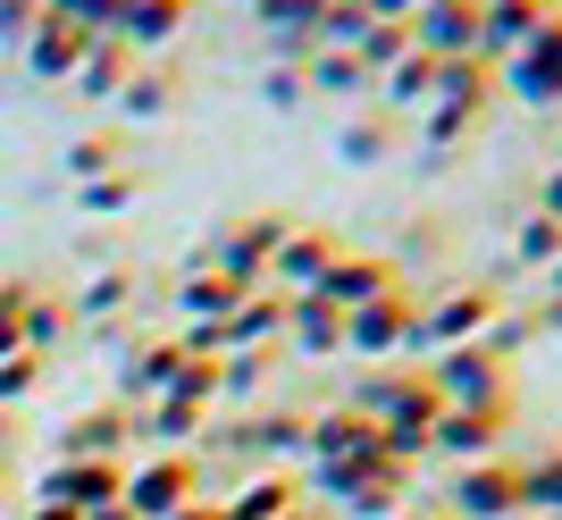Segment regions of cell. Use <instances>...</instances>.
<instances>
[{"label":"cell","mask_w":562,"mask_h":520,"mask_svg":"<svg viewBox=\"0 0 562 520\" xmlns=\"http://www.w3.org/2000/svg\"><path fill=\"white\" fill-rule=\"evenodd\" d=\"M428 378V395L446 403V411H513V386H504V361L487 353V344H446V353L420 370Z\"/></svg>","instance_id":"cell-1"},{"label":"cell","mask_w":562,"mask_h":520,"mask_svg":"<svg viewBox=\"0 0 562 520\" xmlns=\"http://www.w3.org/2000/svg\"><path fill=\"white\" fill-rule=\"evenodd\" d=\"M285 227H294V218H235V227H218V236L193 252V269H218L235 294H260V285H269V260H278V244H285Z\"/></svg>","instance_id":"cell-2"},{"label":"cell","mask_w":562,"mask_h":520,"mask_svg":"<svg viewBox=\"0 0 562 520\" xmlns=\"http://www.w3.org/2000/svg\"><path fill=\"white\" fill-rule=\"evenodd\" d=\"M420 344V294L412 285H386L378 303H361V310H345V353H361V361H395V353H412Z\"/></svg>","instance_id":"cell-3"},{"label":"cell","mask_w":562,"mask_h":520,"mask_svg":"<svg viewBox=\"0 0 562 520\" xmlns=\"http://www.w3.org/2000/svg\"><path fill=\"white\" fill-rule=\"evenodd\" d=\"M495 310H504L495 285H446L437 303H420V344H428V353H446V344H479V336L495 328Z\"/></svg>","instance_id":"cell-4"},{"label":"cell","mask_w":562,"mask_h":520,"mask_svg":"<svg viewBox=\"0 0 562 520\" xmlns=\"http://www.w3.org/2000/svg\"><path fill=\"white\" fill-rule=\"evenodd\" d=\"M453 520H520V462H504V453H495V462H470V471H453V487L446 496Z\"/></svg>","instance_id":"cell-5"},{"label":"cell","mask_w":562,"mask_h":520,"mask_svg":"<svg viewBox=\"0 0 562 520\" xmlns=\"http://www.w3.org/2000/svg\"><path fill=\"white\" fill-rule=\"evenodd\" d=\"M193 487H202V471H193V453H151V462H135L126 471V512L135 520H168V512H186Z\"/></svg>","instance_id":"cell-6"},{"label":"cell","mask_w":562,"mask_h":520,"mask_svg":"<svg viewBox=\"0 0 562 520\" xmlns=\"http://www.w3.org/2000/svg\"><path fill=\"white\" fill-rule=\"evenodd\" d=\"M336 252H345V236L336 227H285V244H278V260H269V294H311V285L336 269Z\"/></svg>","instance_id":"cell-7"},{"label":"cell","mask_w":562,"mask_h":520,"mask_svg":"<svg viewBox=\"0 0 562 520\" xmlns=\"http://www.w3.org/2000/svg\"><path fill=\"white\" fill-rule=\"evenodd\" d=\"M303 453L319 471H361V462H378V428L336 403V411H311L303 420Z\"/></svg>","instance_id":"cell-8"},{"label":"cell","mask_w":562,"mask_h":520,"mask_svg":"<svg viewBox=\"0 0 562 520\" xmlns=\"http://www.w3.org/2000/svg\"><path fill=\"white\" fill-rule=\"evenodd\" d=\"M504 84H513L529 110H554V101H562V18H546L538 34L504 59Z\"/></svg>","instance_id":"cell-9"},{"label":"cell","mask_w":562,"mask_h":520,"mask_svg":"<svg viewBox=\"0 0 562 520\" xmlns=\"http://www.w3.org/2000/svg\"><path fill=\"white\" fill-rule=\"evenodd\" d=\"M386 285H395V260H378V252H336V269L319 285H311V303H328L336 319H345V310H361V303H378V294H386Z\"/></svg>","instance_id":"cell-10"},{"label":"cell","mask_w":562,"mask_h":520,"mask_svg":"<svg viewBox=\"0 0 562 520\" xmlns=\"http://www.w3.org/2000/svg\"><path fill=\"white\" fill-rule=\"evenodd\" d=\"M412 43L428 59H479V0H420Z\"/></svg>","instance_id":"cell-11"},{"label":"cell","mask_w":562,"mask_h":520,"mask_svg":"<svg viewBox=\"0 0 562 520\" xmlns=\"http://www.w3.org/2000/svg\"><path fill=\"white\" fill-rule=\"evenodd\" d=\"M504 428H513V411H504V420H495V411H437V428H428V453H446L453 471H470V462H495Z\"/></svg>","instance_id":"cell-12"},{"label":"cell","mask_w":562,"mask_h":520,"mask_svg":"<svg viewBox=\"0 0 562 520\" xmlns=\"http://www.w3.org/2000/svg\"><path fill=\"white\" fill-rule=\"evenodd\" d=\"M126 496V462H59L43 478V504H68V512H110Z\"/></svg>","instance_id":"cell-13"},{"label":"cell","mask_w":562,"mask_h":520,"mask_svg":"<svg viewBox=\"0 0 562 520\" xmlns=\"http://www.w3.org/2000/svg\"><path fill=\"white\" fill-rule=\"evenodd\" d=\"M546 18H554V0H479V59L504 68V59H513Z\"/></svg>","instance_id":"cell-14"},{"label":"cell","mask_w":562,"mask_h":520,"mask_svg":"<svg viewBox=\"0 0 562 520\" xmlns=\"http://www.w3.org/2000/svg\"><path fill=\"white\" fill-rule=\"evenodd\" d=\"M278 336H285V294L260 285V294H244V303L218 319V353H269Z\"/></svg>","instance_id":"cell-15"},{"label":"cell","mask_w":562,"mask_h":520,"mask_svg":"<svg viewBox=\"0 0 562 520\" xmlns=\"http://www.w3.org/2000/svg\"><path fill=\"white\" fill-rule=\"evenodd\" d=\"M85 50H93V34H85V25H68V18H50V9H43V25L25 34V68L59 84V76H76V59H85Z\"/></svg>","instance_id":"cell-16"},{"label":"cell","mask_w":562,"mask_h":520,"mask_svg":"<svg viewBox=\"0 0 562 520\" xmlns=\"http://www.w3.org/2000/svg\"><path fill=\"white\" fill-rule=\"evenodd\" d=\"M278 344H294L303 361H328V353H345V319H336L328 303L294 294V303H285V336H278Z\"/></svg>","instance_id":"cell-17"},{"label":"cell","mask_w":562,"mask_h":520,"mask_svg":"<svg viewBox=\"0 0 562 520\" xmlns=\"http://www.w3.org/2000/svg\"><path fill=\"white\" fill-rule=\"evenodd\" d=\"M378 93H386V101H378L386 118H403V110L420 118V110H428V93H437V59H428V50L412 43V50H403V59H395V68L378 76Z\"/></svg>","instance_id":"cell-18"},{"label":"cell","mask_w":562,"mask_h":520,"mask_svg":"<svg viewBox=\"0 0 562 520\" xmlns=\"http://www.w3.org/2000/svg\"><path fill=\"white\" fill-rule=\"evenodd\" d=\"M303 420L311 411H252V420L235 428V437H218V445L260 453V462H285V453H303Z\"/></svg>","instance_id":"cell-19"},{"label":"cell","mask_w":562,"mask_h":520,"mask_svg":"<svg viewBox=\"0 0 562 520\" xmlns=\"http://www.w3.org/2000/svg\"><path fill=\"white\" fill-rule=\"evenodd\" d=\"M126 76H135V50L117 43V34H93V50H85V59H76V93H93V101H117L126 93Z\"/></svg>","instance_id":"cell-20"},{"label":"cell","mask_w":562,"mask_h":520,"mask_svg":"<svg viewBox=\"0 0 562 520\" xmlns=\"http://www.w3.org/2000/svg\"><path fill=\"white\" fill-rule=\"evenodd\" d=\"M186 9L193 0H126V9H117V43L126 50H168V34L186 25Z\"/></svg>","instance_id":"cell-21"},{"label":"cell","mask_w":562,"mask_h":520,"mask_svg":"<svg viewBox=\"0 0 562 520\" xmlns=\"http://www.w3.org/2000/svg\"><path fill=\"white\" fill-rule=\"evenodd\" d=\"M294 478H278V471H260V478H244L227 504H211V520H278V512H294Z\"/></svg>","instance_id":"cell-22"},{"label":"cell","mask_w":562,"mask_h":520,"mask_svg":"<svg viewBox=\"0 0 562 520\" xmlns=\"http://www.w3.org/2000/svg\"><path fill=\"white\" fill-rule=\"evenodd\" d=\"M177 370H186V344H143V353L126 361V378H117V395H126V403H160Z\"/></svg>","instance_id":"cell-23"},{"label":"cell","mask_w":562,"mask_h":520,"mask_svg":"<svg viewBox=\"0 0 562 520\" xmlns=\"http://www.w3.org/2000/svg\"><path fill=\"white\" fill-rule=\"evenodd\" d=\"M386 151H395V118H386V110H361V118H345V126H336V160L378 168Z\"/></svg>","instance_id":"cell-24"},{"label":"cell","mask_w":562,"mask_h":520,"mask_svg":"<svg viewBox=\"0 0 562 520\" xmlns=\"http://www.w3.org/2000/svg\"><path fill=\"white\" fill-rule=\"evenodd\" d=\"M235 303H244V294H235V285L218 278V269H186V285H177V310H186L193 328H218V319H227Z\"/></svg>","instance_id":"cell-25"},{"label":"cell","mask_w":562,"mask_h":520,"mask_svg":"<svg viewBox=\"0 0 562 520\" xmlns=\"http://www.w3.org/2000/svg\"><path fill=\"white\" fill-rule=\"evenodd\" d=\"M117 437H126V411H93V420L59 428V462H117Z\"/></svg>","instance_id":"cell-26"},{"label":"cell","mask_w":562,"mask_h":520,"mask_svg":"<svg viewBox=\"0 0 562 520\" xmlns=\"http://www.w3.org/2000/svg\"><path fill=\"white\" fill-rule=\"evenodd\" d=\"M319 9H328V0H252V18L269 25V43H311V34H319Z\"/></svg>","instance_id":"cell-27"},{"label":"cell","mask_w":562,"mask_h":520,"mask_svg":"<svg viewBox=\"0 0 562 520\" xmlns=\"http://www.w3.org/2000/svg\"><path fill=\"white\" fill-rule=\"evenodd\" d=\"M303 84H311V93H328V101L370 93V76H361V59H352V50H311V59H303Z\"/></svg>","instance_id":"cell-28"},{"label":"cell","mask_w":562,"mask_h":520,"mask_svg":"<svg viewBox=\"0 0 562 520\" xmlns=\"http://www.w3.org/2000/svg\"><path fill=\"white\" fill-rule=\"evenodd\" d=\"M520 512H562V445L538 453V462H520Z\"/></svg>","instance_id":"cell-29"},{"label":"cell","mask_w":562,"mask_h":520,"mask_svg":"<svg viewBox=\"0 0 562 520\" xmlns=\"http://www.w3.org/2000/svg\"><path fill=\"white\" fill-rule=\"evenodd\" d=\"M513 260L546 278V269L562 260V227H554V218H538V211H529V218H520V236H513Z\"/></svg>","instance_id":"cell-30"},{"label":"cell","mask_w":562,"mask_h":520,"mask_svg":"<svg viewBox=\"0 0 562 520\" xmlns=\"http://www.w3.org/2000/svg\"><path fill=\"white\" fill-rule=\"evenodd\" d=\"M403 50H412V25H370V34L352 43V59H361V76H370V84H378V76L395 68Z\"/></svg>","instance_id":"cell-31"},{"label":"cell","mask_w":562,"mask_h":520,"mask_svg":"<svg viewBox=\"0 0 562 520\" xmlns=\"http://www.w3.org/2000/svg\"><path fill=\"white\" fill-rule=\"evenodd\" d=\"M361 34H370V9H361V0H328V9H319V34H311V43H319V50H352Z\"/></svg>","instance_id":"cell-32"},{"label":"cell","mask_w":562,"mask_h":520,"mask_svg":"<svg viewBox=\"0 0 562 520\" xmlns=\"http://www.w3.org/2000/svg\"><path fill=\"white\" fill-rule=\"evenodd\" d=\"M168 93H177V84H168V76L160 68H151V76H126V93H117V118H160V110H168Z\"/></svg>","instance_id":"cell-33"},{"label":"cell","mask_w":562,"mask_h":520,"mask_svg":"<svg viewBox=\"0 0 562 520\" xmlns=\"http://www.w3.org/2000/svg\"><path fill=\"white\" fill-rule=\"evenodd\" d=\"M470 126H479V110H453V101H428V110H420V135H428V151H446V143H462Z\"/></svg>","instance_id":"cell-34"},{"label":"cell","mask_w":562,"mask_h":520,"mask_svg":"<svg viewBox=\"0 0 562 520\" xmlns=\"http://www.w3.org/2000/svg\"><path fill=\"white\" fill-rule=\"evenodd\" d=\"M193 428H202V403H177V395L151 403V437H160V445H186Z\"/></svg>","instance_id":"cell-35"},{"label":"cell","mask_w":562,"mask_h":520,"mask_svg":"<svg viewBox=\"0 0 562 520\" xmlns=\"http://www.w3.org/2000/svg\"><path fill=\"white\" fill-rule=\"evenodd\" d=\"M50 18H68V25H85V34H117V9L126 0H43Z\"/></svg>","instance_id":"cell-36"},{"label":"cell","mask_w":562,"mask_h":520,"mask_svg":"<svg viewBox=\"0 0 562 520\" xmlns=\"http://www.w3.org/2000/svg\"><path fill=\"white\" fill-rule=\"evenodd\" d=\"M135 168H110V177H93V185H85V211L93 218H110V211H126V202H135Z\"/></svg>","instance_id":"cell-37"},{"label":"cell","mask_w":562,"mask_h":520,"mask_svg":"<svg viewBox=\"0 0 562 520\" xmlns=\"http://www.w3.org/2000/svg\"><path fill=\"white\" fill-rule=\"evenodd\" d=\"M110 160H117V135H85V143H68V177H76V185L110 177Z\"/></svg>","instance_id":"cell-38"},{"label":"cell","mask_w":562,"mask_h":520,"mask_svg":"<svg viewBox=\"0 0 562 520\" xmlns=\"http://www.w3.org/2000/svg\"><path fill=\"white\" fill-rule=\"evenodd\" d=\"M260 370H269L260 353H218V395H235V403L260 395Z\"/></svg>","instance_id":"cell-39"},{"label":"cell","mask_w":562,"mask_h":520,"mask_svg":"<svg viewBox=\"0 0 562 520\" xmlns=\"http://www.w3.org/2000/svg\"><path fill=\"white\" fill-rule=\"evenodd\" d=\"M260 101H269V110H303V101H311L303 68H260Z\"/></svg>","instance_id":"cell-40"},{"label":"cell","mask_w":562,"mask_h":520,"mask_svg":"<svg viewBox=\"0 0 562 520\" xmlns=\"http://www.w3.org/2000/svg\"><path fill=\"white\" fill-rule=\"evenodd\" d=\"M117 303H126V278H117V269H110V278H93L85 294H76V310H85V319H110Z\"/></svg>","instance_id":"cell-41"},{"label":"cell","mask_w":562,"mask_h":520,"mask_svg":"<svg viewBox=\"0 0 562 520\" xmlns=\"http://www.w3.org/2000/svg\"><path fill=\"white\" fill-rule=\"evenodd\" d=\"M43 25V0H0V43H25Z\"/></svg>","instance_id":"cell-42"},{"label":"cell","mask_w":562,"mask_h":520,"mask_svg":"<svg viewBox=\"0 0 562 520\" xmlns=\"http://www.w3.org/2000/svg\"><path fill=\"white\" fill-rule=\"evenodd\" d=\"M34 370H43L34 353H0V403H9V395H25V386H34Z\"/></svg>","instance_id":"cell-43"},{"label":"cell","mask_w":562,"mask_h":520,"mask_svg":"<svg viewBox=\"0 0 562 520\" xmlns=\"http://www.w3.org/2000/svg\"><path fill=\"white\" fill-rule=\"evenodd\" d=\"M361 9H370V25H412L420 18V0H361Z\"/></svg>","instance_id":"cell-44"},{"label":"cell","mask_w":562,"mask_h":520,"mask_svg":"<svg viewBox=\"0 0 562 520\" xmlns=\"http://www.w3.org/2000/svg\"><path fill=\"white\" fill-rule=\"evenodd\" d=\"M538 218H554V227H562V160L538 177Z\"/></svg>","instance_id":"cell-45"},{"label":"cell","mask_w":562,"mask_h":520,"mask_svg":"<svg viewBox=\"0 0 562 520\" xmlns=\"http://www.w3.org/2000/svg\"><path fill=\"white\" fill-rule=\"evenodd\" d=\"M395 520H453V512H446V504H403Z\"/></svg>","instance_id":"cell-46"},{"label":"cell","mask_w":562,"mask_h":520,"mask_svg":"<svg viewBox=\"0 0 562 520\" xmlns=\"http://www.w3.org/2000/svg\"><path fill=\"white\" fill-rule=\"evenodd\" d=\"M529 328H546V336H562V294H554V303H546V310H538V319H529Z\"/></svg>","instance_id":"cell-47"},{"label":"cell","mask_w":562,"mask_h":520,"mask_svg":"<svg viewBox=\"0 0 562 520\" xmlns=\"http://www.w3.org/2000/svg\"><path fill=\"white\" fill-rule=\"evenodd\" d=\"M34 520H85V512H68V504H43V512H34Z\"/></svg>","instance_id":"cell-48"},{"label":"cell","mask_w":562,"mask_h":520,"mask_svg":"<svg viewBox=\"0 0 562 520\" xmlns=\"http://www.w3.org/2000/svg\"><path fill=\"white\" fill-rule=\"evenodd\" d=\"M168 520H211V504H186V512H168Z\"/></svg>","instance_id":"cell-49"},{"label":"cell","mask_w":562,"mask_h":520,"mask_svg":"<svg viewBox=\"0 0 562 520\" xmlns=\"http://www.w3.org/2000/svg\"><path fill=\"white\" fill-rule=\"evenodd\" d=\"M85 520H135V512H126V504H110V512H85Z\"/></svg>","instance_id":"cell-50"},{"label":"cell","mask_w":562,"mask_h":520,"mask_svg":"<svg viewBox=\"0 0 562 520\" xmlns=\"http://www.w3.org/2000/svg\"><path fill=\"white\" fill-rule=\"evenodd\" d=\"M278 520H319V512H311V504H294V512H278Z\"/></svg>","instance_id":"cell-51"},{"label":"cell","mask_w":562,"mask_h":520,"mask_svg":"<svg viewBox=\"0 0 562 520\" xmlns=\"http://www.w3.org/2000/svg\"><path fill=\"white\" fill-rule=\"evenodd\" d=\"M546 285H554V294H562V260H554V269H546Z\"/></svg>","instance_id":"cell-52"},{"label":"cell","mask_w":562,"mask_h":520,"mask_svg":"<svg viewBox=\"0 0 562 520\" xmlns=\"http://www.w3.org/2000/svg\"><path fill=\"white\" fill-rule=\"evenodd\" d=\"M227 9H252V0H227Z\"/></svg>","instance_id":"cell-53"},{"label":"cell","mask_w":562,"mask_h":520,"mask_svg":"<svg viewBox=\"0 0 562 520\" xmlns=\"http://www.w3.org/2000/svg\"><path fill=\"white\" fill-rule=\"evenodd\" d=\"M538 520H562V512H538Z\"/></svg>","instance_id":"cell-54"}]
</instances>
